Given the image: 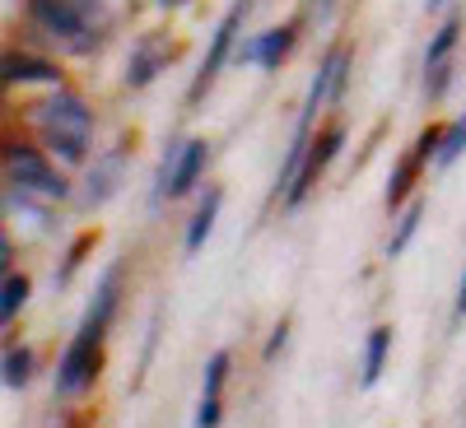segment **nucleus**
<instances>
[{
	"label": "nucleus",
	"instance_id": "f257e3e1",
	"mask_svg": "<svg viewBox=\"0 0 466 428\" xmlns=\"http://www.w3.org/2000/svg\"><path fill=\"white\" fill-rule=\"evenodd\" d=\"M33 131L43 135V149L56 154V164H85L94 144V107L75 94L52 85V94L28 112Z\"/></svg>",
	"mask_w": 466,
	"mask_h": 428
},
{
	"label": "nucleus",
	"instance_id": "f03ea898",
	"mask_svg": "<svg viewBox=\"0 0 466 428\" xmlns=\"http://www.w3.org/2000/svg\"><path fill=\"white\" fill-rule=\"evenodd\" d=\"M28 15L43 37H52L70 56H89L107 33V24L94 15V0H28Z\"/></svg>",
	"mask_w": 466,
	"mask_h": 428
},
{
	"label": "nucleus",
	"instance_id": "7ed1b4c3",
	"mask_svg": "<svg viewBox=\"0 0 466 428\" xmlns=\"http://www.w3.org/2000/svg\"><path fill=\"white\" fill-rule=\"evenodd\" d=\"M103 335H107V322H98V317L85 313V322L75 326L66 354L56 363V392L61 396H85L89 386H94V377L103 368Z\"/></svg>",
	"mask_w": 466,
	"mask_h": 428
},
{
	"label": "nucleus",
	"instance_id": "20e7f679",
	"mask_svg": "<svg viewBox=\"0 0 466 428\" xmlns=\"http://www.w3.org/2000/svg\"><path fill=\"white\" fill-rule=\"evenodd\" d=\"M5 177L37 201H66L70 196V182L56 173V164L47 154L33 149V144H5Z\"/></svg>",
	"mask_w": 466,
	"mask_h": 428
},
{
	"label": "nucleus",
	"instance_id": "39448f33",
	"mask_svg": "<svg viewBox=\"0 0 466 428\" xmlns=\"http://www.w3.org/2000/svg\"><path fill=\"white\" fill-rule=\"evenodd\" d=\"M243 19H248V0H233L228 15L215 24V37H210V47H206V61H201V70H197V80H191V103H201V94L215 85V75H219L224 61L233 56V37H238Z\"/></svg>",
	"mask_w": 466,
	"mask_h": 428
},
{
	"label": "nucleus",
	"instance_id": "423d86ee",
	"mask_svg": "<svg viewBox=\"0 0 466 428\" xmlns=\"http://www.w3.org/2000/svg\"><path fill=\"white\" fill-rule=\"evenodd\" d=\"M206 164H210V144L206 140H187L182 144V154L173 159V173L154 186V196H168V201H182L191 186H201V177H206Z\"/></svg>",
	"mask_w": 466,
	"mask_h": 428
},
{
	"label": "nucleus",
	"instance_id": "0eeeda50",
	"mask_svg": "<svg viewBox=\"0 0 466 428\" xmlns=\"http://www.w3.org/2000/svg\"><path fill=\"white\" fill-rule=\"evenodd\" d=\"M457 37H461V19H448L434 37H430V47H424V94L439 98L448 89V70H452V47H457Z\"/></svg>",
	"mask_w": 466,
	"mask_h": 428
},
{
	"label": "nucleus",
	"instance_id": "6e6552de",
	"mask_svg": "<svg viewBox=\"0 0 466 428\" xmlns=\"http://www.w3.org/2000/svg\"><path fill=\"white\" fill-rule=\"evenodd\" d=\"M294 37H299V28H294V24L266 28V33H257V37H252V43H243L238 52H233V61H252V65H261V70H276V65L289 56Z\"/></svg>",
	"mask_w": 466,
	"mask_h": 428
},
{
	"label": "nucleus",
	"instance_id": "1a4fd4ad",
	"mask_svg": "<svg viewBox=\"0 0 466 428\" xmlns=\"http://www.w3.org/2000/svg\"><path fill=\"white\" fill-rule=\"evenodd\" d=\"M168 33H145L140 43L131 47V61H127V85L131 89H145L154 75H159L168 65Z\"/></svg>",
	"mask_w": 466,
	"mask_h": 428
},
{
	"label": "nucleus",
	"instance_id": "9d476101",
	"mask_svg": "<svg viewBox=\"0 0 466 428\" xmlns=\"http://www.w3.org/2000/svg\"><path fill=\"white\" fill-rule=\"evenodd\" d=\"M219 205H224V191H219V186H206L197 214H191V224H187V243H182L187 256H197V252L210 243V233H215V224H219Z\"/></svg>",
	"mask_w": 466,
	"mask_h": 428
},
{
	"label": "nucleus",
	"instance_id": "9b49d317",
	"mask_svg": "<svg viewBox=\"0 0 466 428\" xmlns=\"http://www.w3.org/2000/svg\"><path fill=\"white\" fill-rule=\"evenodd\" d=\"M228 349H219V354H210V363H206V386H201V410H197V423L206 428V423H219L224 419V410H219V392H224V377H228Z\"/></svg>",
	"mask_w": 466,
	"mask_h": 428
},
{
	"label": "nucleus",
	"instance_id": "f8f14e48",
	"mask_svg": "<svg viewBox=\"0 0 466 428\" xmlns=\"http://www.w3.org/2000/svg\"><path fill=\"white\" fill-rule=\"evenodd\" d=\"M5 85H61V65L43 61V56L10 52L5 56Z\"/></svg>",
	"mask_w": 466,
	"mask_h": 428
},
{
	"label": "nucleus",
	"instance_id": "ddd939ff",
	"mask_svg": "<svg viewBox=\"0 0 466 428\" xmlns=\"http://www.w3.org/2000/svg\"><path fill=\"white\" fill-rule=\"evenodd\" d=\"M122 164H127L122 149H112V154H103V159H94L89 186H85V201H89V205H103L112 191H116V182H122Z\"/></svg>",
	"mask_w": 466,
	"mask_h": 428
},
{
	"label": "nucleus",
	"instance_id": "4468645a",
	"mask_svg": "<svg viewBox=\"0 0 466 428\" xmlns=\"http://www.w3.org/2000/svg\"><path fill=\"white\" fill-rule=\"evenodd\" d=\"M420 164H430V154H424V149L415 144V149L406 154V159L397 164V177L387 182V196H382V201H387V210H392V214H397V205L410 196V186H415V177H420Z\"/></svg>",
	"mask_w": 466,
	"mask_h": 428
},
{
	"label": "nucleus",
	"instance_id": "2eb2a0df",
	"mask_svg": "<svg viewBox=\"0 0 466 428\" xmlns=\"http://www.w3.org/2000/svg\"><path fill=\"white\" fill-rule=\"evenodd\" d=\"M387 354H392V326H373L369 340H364V368H360V382L373 386L387 368Z\"/></svg>",
	"mask_w": 466,
	"mask_h": 428
},
{
	"label": "nucleus",
	"instance_id": "dca6fc26",
	"mask_svg": "<svg viewBox=\"0 0 466 428\" xmlns=\"http://www.w3.org/2000/svg\"><path fill=\"white\" fill-rule=\"evenodd\" d=\"M28 303V275H19V270H5V289H0V322H15L19 307Z\"/></svg>",
	"mask_w": 466,
	"mask_h": 428
},
{
	"label": "nucleus",
	"instance_id": "f3484780",
	"mask_svg": "<svg viewBox=\"0 0 466 428\" xmlns=\"http://www.w3.org/2000/svg\"><path fill=\"white\" fill-rule=\"evenodd\" d=\"M33 377V349L28 344H10L5 349V392H19Z\"/></svg>",
	"mask_w": 466,
	"mask_h": 428
},
{
	"label": "nucleus",
	"instance_id": "a211bd4d",
	"mask_svg": "<svg viewBox=\"0 0 466 428\" xmlns=\"http://www.w3.org/2000/svg\"><path fill=\"white\" fill-rule=\"evenodd\" d=\"M420 219H424V205H420V201H415V205H406V210H401V224L392 228V238H387V247H382V252H387V256H401V252L410 247V238H415Z\"/></svg>",
	"mask_w": 466,
	"mask_h": 428
},
{
	"label": "nucleus",
	"instance_id": "6ab92c4d",
	"mask_svg": "<svg viewBox=\"0 0 466 428\" xmlns=\"http://www.w3.org/2000/svg\"><path fill=\"white\" fill-rule=\"evenodd\" d=\"M461 149H466V116L452 126H443V140H439V154H434V164L439 168H452L461 159Z\"/></svg>",
	"mask_w": 466,
	"mask_h": 428
},
{
	"label": "nucleus",
	"instance_id": "aec40b11",
	"mask_svg": "<svg viewBox=\"0 0 466 428\" xmlns=\"http://www.w3.org/2000/svg\"><path fill=\"white\" fill-rule=\"evenodd\" d=\"M285 340H289V322H280L276 331H270V340H266V349H261V359H266V363H276V359H280V349H285Z\"/></svg>",
	"mask_w": 466,
	"mask_h": 428
},
{
	"label": "nucleus",
	"instance_id": "412c9836",
	"mask_svg": "<svg viewBox=\"0 0 466 428\" xmlns=\"http://www.w3.org/2000/svg\"><path fill=\"white\" fill-rule=\"evenodd\" d=\"M452 322H466V270H461V284H457V303H452Z\"/></svg>",
	"mask_w": 466,
	"mask_h": 428
},
{
	"label": "nucleus",
	"instance_id": "4be33fe9",
	"mask_svg": "<svg viewBox=\"0 0 466 428\" xmlns=\"http://www.w3.org/2000/svg\"><path fill=\"white\" fill-rule=\"evenodd\" d=\"M159 5H168V10H177V5H187V0H159Z\"/></svg>",
	"mask_w": 466,
	"mask_h": 428
},
{
	"label": "nucleus",
	"instance_id": "5701e85b",
	"mask_svg": "<svg viewBox=\"0 0 466 428\" xmlns=\"http://www.w3.org/2000/svg\"><path fill=\"white\" fill-rule=\"evenodd\" d=\"M424 5H430V10H439V5H443V0H424Z\"/></svg>",
	"mask_w": 466,
	"mask_h": 428
}]
</instances>
